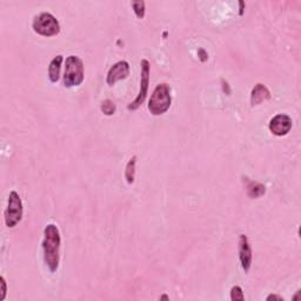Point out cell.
<instances>
[{
  "label": "cell",
  "mask_w": 301,
  "mask_h": 301,
  "mask_svg": "<svg viewBox=\"0 0 301 301\" xmlns=\"http://www.w3.org/2000/svg\"><path fill=\"white\" fill-rule=\"evenodd\" d=\"M60 233L55 223H50L44 229V260L52 273L56 272L60 261Z\"/></svg>",
  "instance_id": "obj_1"
},
{
  "label": "cell",
  "mask_w": 301,
  "mask_h": 301,
  "mask_svg": "<svg viewBox=\"0 0 301 301\" xmlns=\"http://www.w3.org/2000/svg\"><path fill=\"white\" fill-rule=\"evenodd\" d=\"M171 87L166 82H162L154 88L151 99L148 101V109L153 115H162L171 107Z\"/></svg>",
  "instance_id": "obj_2"
},
{
  "label": "cell",
  "mask_w": 301,
  "mask_h": 301,
  "mask_svg": "<svg viewBox=\"0 0 301 301\" xmlns=\"http://www.w3.org/2000/svg\"><path fill=\"white\" fill-rule=\"evenodd\" d=\"M82 82H84V62L77 55L67 56L62 84L65 87H74V86H79Z\"/></svg>",
  "instance_id": "obj_3"
},
{
  "label": "cell",
  "mask_w": 301,
  "mask_h": 301,
  "mask_svg": "<svg viewBox=\"0 0 301 301\" xmlns=\"http://www.w3.org/2000/svg\"><path fill=\"white\" fill-rule=\"evenodd\" d=\"M32 27L35 33L43 35V37H53L60 32L59 22L49 12H43L39 16H35Z\"/></svg>",
  "instance_id": "obj_4"
},
{
  "label": "cell",
  "mask_w": 301,
  "mask_h": 301,
  "mask_svg": "<svg viewBox=\"0 0 301 301\" xmlns=\"http://www.w3.org/2000/svg\"><path fill=\"white\" fill-rule=\"evenodd\" d=\"M23 201L16 191H12L8 195L7 208L5 211V223L8 228H13L22 221L23 218Z\"/></svg>",
  "instance_id": "obj_5"
},
{
  "label": "cell",
  "mask_w": 301,
  "mask_h": 301,
  "mask_svg": "<svg viewBox=\"0 0 301 301\" xmlns=\"http://www.w3.org/2000/svg\"><path fill=\"white\" fill-rule=\"evenodd\" d=\"M141 73H140V91L139 94L137 95V98L134 99L132 103L127 106V109L130 111H134V109H139L142 105L146 97H147L148 92V84H150V62L146 59L141 60Z\"/></svg>",
  "instance_id": "obj_6"
},
{
  "label": "cell",
  "mask_w": 301,
  "mask_h": 301,
  "mask_svg": "<svg viewBox=\"0 0 301 301\" xmlns=\"http://www.w3.org/2000/svg\"><path fill=\"white\" fill-rule=\"evenodd\" d=\"M292 124H293V121H292V118L290 115L278 114L271 119L268 127H270L271 132L273 134H275V136L278 137H282L290 132L292 129Z\"/></svg>",
  "instance_id": "obj_7"
},
{
  "label": "cell",
  "mask_w": 301,
  "mask_h": 301,
  "mask_svg": "<svg viewBox=\"0 0 301 301\" xmlns=\"http://www.w3.org/2000/svg\"><path fill=\"white\" fill-rule=\"evenodd\" d=\"M130 74V64L127 61L121 60L115 62L113 66L109 68V73H107V78L106 82L109 86L114 85L115 82H119V80H123L125 78H127V76Z\"/></svg>",
  "instance_id": "obj_8"
},
{
  "label": "cell",
  "mask_w": 301,
  "mask_h": 301,
  "mask_svg": "<svg viewBox=\"0 0 301 301\" xmlns=\"http://www.w3.org/2000/svg\"><path fill=\"white\" fill-rule=\"evenodd\" d=\"M239 258L243 270L247 273L252 266V248L245 234H240L239 238Z\"/></svg>",
  "instance_id": "obj_9"
},
{
  "label": "cell",
  "mask_w": 301,
  "mask_h": 301,
  "mask_svg": "<svg viewBox=\"0 0 301 301\" xmlns=\"http://www.w3.org/2000/svg\"><path fill=\"white\" fill-rule=\"evenodd\" d=\"M271 98V93L268 91V88L262 84H257L254 86V88L252 89L251 93V104L253 106L254 105H260L264 101L268 100Z\"/></svg>",
  "instance_id": "obj_10"
},
{
  "label": "cell",
  "mask_w": 301,
  "mask_h": 301,
  "mask_svg": "<svg viewBox=\"0 0 301 301\" xmlns=\"http://www.w3.org/2000/svg\"><path fill=\"white\" fill-rule=\"evenodd\" d=\"M62 62V55H56L52 59L49 66V78L52 82H56L60 78V68Z\"/></svg>",
  "instance_id": "obj_11"
},
{
  "label": "cell",
  "mask_w": 301,
  "mask_h": 301,
  "mask_svg": "<svg viewBox=\"0 0 301 301\" xmlns=\"http://www.w3.org/2000/svg\"><path fill=\"white\" fill-rule=\"evenodd\" d=\"M247 194L251 198H260L262 194H265V186L255 181H249L247 185Z\"/></svg>",
  "instance_id": "obj_12"
},
{
  "label": "cell",
  "mask_w": 301,
  "mask_h": 301,
  "mask_svg": "<svg viewBox=\"0 0 301 301\" xmlns=\"http://www.w3.org/2000/svg\"><path fill=\"white\" fill-rule=\"evenodd\" d=\"M136 165H137V157L134 156L131 158V160L127 164L126 169H125V178L130 185L134 183V178H136Z\"/></svg>",
  "instance_id": "obj_13"
},
{
  "label": "cell",
  "mask_w": 301,
  "mask_h": 301,
  "mask_svg": "<svg viewBox=\"0 0 301 301\" xmlns=\"http://www.w3.org/2000/svg\"><path fill=\"white\" fill-rule=\"evenodd\" d=\"M115 109H117V107H115V104L113 103L112 100L107 99V100H104L103 103H101V111L104 112V114H106V115L114 114Z\"/></svg>",
  "instance_id": "obj_14"
},
{
  "label": "cell",
  "mask_w": 301,
  "mask_h": 301,
  "mask_svg": "<svg viewBox=\"0 0 301 301\" xmlns=\"http://www.w3.org/2000/svg\"><path fill=\"white\" fill-rule=\"evenodd\" d=\"M132 7L134 12H136L137 17L142 19L145 17V2L142 0H139V1H132Z\"/></svg>",
  "instance_id": "obj_15"
},
{
  "label": "cell",
  "mask_w": 301,
  "mask_h": 301,
  "mask_svg": "<svg viewBox=\"0 0 301 301\" xmlns=\"http://www.w3.org/2000/svg\"><path fill=\"white\" fill-rule=\"evenodd\" d=\"M231 299L233 301L245 300V297H244L243 290H241L240 286H234V287L232 288V290H231Z\"/></svg>",
  "instance_id": "obj_16"
},
{
  "label": "cell",
  "mask_w": 301,
  "mask_h": 301,
  "mask_svg": "<svg viewBox=\"0 0 301 301\" xmlns=\"http://www.w3.org/2000/svg\"><path fill=\"white\" fill-rule=\"evenodd\" d=\"M0 285H1V297H0V300H4L6 296V281L4 276L0 278Z\"/></svg>",
  "instance_id": "obj_17"
},
{
  "label": "cell",
  "mask_w": 301,
  "mask_h": 301,
  "mask_svg": "<svg viewBox=\"0 0 301 301\" xmlns=\"http://www.w3.org/2000/svg\"><path fill=\"white\" fill-rule=\"evenodd\" d=\"M267 300L270 301V300H284V298L282 297H280V296H276V294H271V296H268L267 297Z\"/></svg>",
  "instance_id": "obj_18"
},
{
  "label": "cell",
  "mask_w": 301,
  "mask_h": 301,
  "mask_svg": "<svg viewBox=\"0 0 301 301\" xmlns=\"http://www.w3.org/2000/svg\"><path fill=\"white\" fill-rule=\"evenodd\" d=\"M198 53H199V55H202L201 58H200V59H201V61H205V60H206V59H207V53L205 52V50H204V49H200V50H199V52H198Z\"/></svg>",
  "instance_id": "obj_19"
},
{
  "label": "cell",
  "mask_w": 301,
  "mask_h": 301,
  "mask_svg": "<svg viewBox=\"0 0 301 301\" xmlns=\"http://www.w3.org/2000/svg\"><path fill=\"white\" fill-rule=\"evenodd\" d=\"M160 299H168V298H167V297H166V296H163L162 298H160Z\"/></svg>",
  "instance_id": "obj_20"
}]
</instances>
